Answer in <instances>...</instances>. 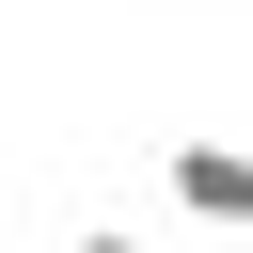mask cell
Masks as SVG:
<instances>
[{
    "label": "cell",
    "mask_w": 253,
    "mask_h": 253,
    "mask_svg": "<svg viewBox=\"0 0 253 253\" xmlns=\"http://www.w3.org/2000/svg\"><path fill=\"white\" fill-rule=\"evenodd\" d=\"M158 206H174L190 237H253V142H237V126H190V142L158 158Z\"/></svg>",
    "instance_id": "cell-1"
},
{
    "label": "cell",
    "mask_w": 253,
    "mask_h": 253,
    "mask_svg": "<svg viewBox=\"0 0 253 253\" xmlns=\"http://www.w3.org/2000/svg\"><path fill=\"white\" fill-rule=\"evenodd\" d=\"M79 253H142V237H126V221H95V237H79Z\"/></svg>",
    "instance_id": "cell-2"
}]
</instances>
